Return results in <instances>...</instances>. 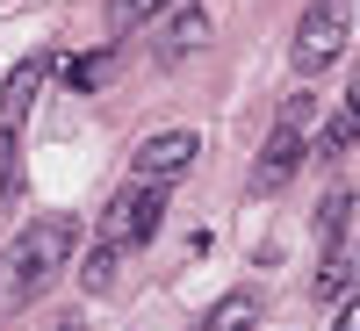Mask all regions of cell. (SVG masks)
Returning a JSON list of instances; mask_svg holds the SVG:
<instances>
[{
    "label": "cell",
    "mask_w": 360,
    "mask_h": 331,
    "mask_svg": "<svg viewBox=\"0 0 360 331\" xmlns=\"http://www.w3.org/2000/svg\"><path fill=\"white\" fill-rule=\"evenodd\" d=\"M72 245H79V223H72V216H37V223L8 245V281H15V295H44L58 274H65Z\"/></svg>",
    "instance_id": "1"
},
{
    "label": "cell",
    "mask_w": 360,
    "mask_h": 331,
    "mask_svg": "<svg viewBox=\"0 0 360 331\" xmlns=\"http://www.w3.org/2000/svg\"><path fill=\"white\" fill-rule=\"evenodd\" d=\"M346 29H353V0H310V8H303V22H295V44H288L295 72H303V79H317V72L346 51Z\"/></svg>",
    "instance_id": "2"
},
{
    "label": "cell",
    "mask_w": 360,
    "mask_h": 331,
    "mask_svg": "<svg viewBox=\"0 0 360 331\" xmlns=\"http://www.w3.org/2000/svg\"><path fill=\"white\" fill-rule=\"evenodd\" d=\"M310 159V130H295V123H274L266 130V152H259V166H252V195H281L288 180H295V166Z\"/></svg>",
    "instance_id": "3"
},
{
    "label": "cell",
    "mask_w": 360,
    "mask_h": 331,
    "mask_svg": "<svg viewBox=\"0 0 360 331\" xmlns=\"http://www.w3.org/2000/svg\"><path fill=\"white\" fill-rule=\"evenodd\" d=\"M195 152H202V137H195V130H159V137H144V144H137L130 173H137V180H180V173L195 166Z\"/></svg>",
    "instance_id": "4"
},
{
    "label": "cell",
    "mask_w": 360,
    "mask_h": 331,
    "mask_svg": "<svg viewBox=\"0 0 360 331\" xmlns=\"http://www.w3.org/2000/svg\"><path fill=\"white\" fill-rule=\"evenodd\" d=\"M195 44H209V8H202V0H173L166 22H159V37H152V58H159V65H180Z\"/></svg>",
    "instance_id": "5"
},
{
    "label": "cell",
    "mask_w": 360,
    "mask_h": 331,
    "mask_svg": "<svg viewBox=\"0 0 360 331\" xmlns=\"http://www.w3.org/2000/svg\"><path fill=\"white\" fill-rule=\"evenodd\" d=\"M51 65H58V58L37 51V58H22V65L8 72V86H0V123H22V115H29V101H37V86L51 79Z\"/></svg>",
    "instance_id": "6"
},
{
    "label": "cell",
    "mask_w": 360,
    "mask_h": 331,
    "mask_svg": "<svg viewBox=\"0 0 360 331\" xmlns=\"http://www.w3.org/2000/svg\"><path fill=\"white\" fill-rule=\"evenodd\" d=\"M166 223V180H137L130 173V245H152Z\"/></svg>",
    "instance_id": "7"
},
{
    "label": "cell",
    "mask_w": 360,
    "mask_h": 331,
    "mask_svg": "<svg viewBox=\"0 0 360 331\" xmlns=\"http://www.w3.org/2000/svg\"><path fill=\"white\" fill-rule=\"evenodd\" d=\"M360 288V259L353 252H324V266H317V303H346V295Z\"/></svg>",
    "instance_id": "8"
},
{
    "label": "cell",
    "mask_w": 360,
    "mask_h": 331,
    "mask_svg": "<svg viewBox=\"0 0 360 331\" xmlns=\"http://www.w3.org/2000/svg\"><path fill=\"white\" fill-rule=\"evenodd\" d=\"M115 252H123V245H108V238L86 245V259H79V288H86V295H101V288L115 281Z\"/></svg>",
    "instance_id": "9"
},
{
    "label": "cell",
    "mask_w": 360,
    "mask_h": 331,
    "mask_svg": "<svg viewBox=\"0 0 360 331\" xmlns=\"http://www.w3.org/2000/svg\"><path fill=\"white\" fill-rule=\"evenodd\" d=\"M252 317H259V303H252L245 288H238V295H224V303L202 317V331H252Z\"/></svg>",
    "instance_id": "10"
},
{
    "label": "cell",
    "mask_w": 360,
    "mask_h": 331,
    "mask_svg": "<svg viewBox=\"0 0 360 331\" xmlns=\"http://www.w3.org/2000/svg\"><path fill=\"white\" fill-rule=\"evenodd\" d=\"M101 79H108V51H86V58H65V86H72V94H94Z\"/></svg>",
    "instance_id": "11"
},
{
    "label": "cell",
    "mask_w": 360,
    "mask_h": 331,
    "mask_svg": "<svg viewBox=\"0 0 360 331\" xmlns=\"http://www.w3.org/2000/svg\"><path fill=\"white\" fill-rule=\"evenodd\" d=\"M346 223H353V195H324V209H317V238H324V252L346 238Z\"/></svg>",
    "instance_id": "12"
},
{
    "label": "cell",
    "mask_w": 360,
    "mask_h": 331,
    "mask_svg": "<svg viewBox=\"0 0 360 331\" xmlns=\"http://www.w3.org/2000/svg\"><path fill=\"white\" fill-rule=\"evenodd\" d=\"M274 123H295V130H317V94H310V86H295V94L281 101V115H274Z\"/></svg>",
    "instance_id": "13"
},
{
    "label": "cell",
    "mask_w": 360,
    "mask_h": 331,
    "mask_svg": "<svg viewBox=\"0 0 360 331\" xmlns=\"http://www.w3.org/2000/svg\"><path fill=\"white\" fill-rule=\"evenodd\" d=\"M15 173H22V144H15V123H0V202H8Z\"/></svg>",
    "instance_id": "14"
},
{
    "label": "cell",
    "mask_w": 360,
    "mask_h": 331,
    "mask_svg": "<svg viewBox=\"0 0 360 331\" xmlns=\"http://www.w3.org/2000/svg\"><path fill=\"white\" fill-rule=\"evenodd\" d=\"M159 8H166V0H108V22L115 29H137V22H152Z\"/></svg>",
    "instance_id": "15"
},
{
    "label": "cell",
    "mask_w": 360,
    "mask_h": 331,
    "mask_svg": "<svg viewBox=\"0 0 360 331\" xmlns=\"http://www.w3.org/2000/svg\"><path fill=\"white\" fill-rule=\"evenodd\" d=\"M332 331H360V288H353L346 303H339V317H332Z\"/></svg>",
    "instance_id": "16"
},
{
    "label": "cell",
    "mask_w": 360,
    "mask_h": 331,
    "mask_svg": "<svg viewBox=\"0 0 360 331\" xmlns=\"http://www.w3.org/2000/svg\"><path fill=\"white\" fill-rule=\"evenodd\" d=\"M346 94H360V65H353V86H346Z\"/></svg>",
    "instance_id": "17"
}]
</instances>
